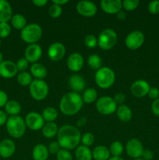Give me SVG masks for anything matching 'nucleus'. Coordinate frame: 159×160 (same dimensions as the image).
<instances>
[{
    "instance_id": "9b49d317",
    "label": "nucleus",
    "mask_w": 159,
    "mask_h": 160,
    "mask_svg": "<svg viewBox=\"0 0 159 160\" xmlns=\"http://www.w3.org/2000/svg\"><path fill=\"white\" fill-rule=\"evenodd\" d=\"M24 121L26 126L32 131H38L42 129L45 125V120L41 114L36 112H31L26 114Z\"/></svg>"
},
{
    "instance_id": "09e8293b",
    "label": "nucleus",
    "mask_w": 159,
    "mask_h": 160,
    "mask_svg": "<svg viewBox=\"0 0 159 160\" xmlns=\"http://www.w3.org/2000/svg\"><path fill=\"white\" fill-rule=\"evenodd\" d=\"M141 158L143 160H151L154 158V153L150 149H144L142 154Z\"/></svg>"
},
{
    "instance_id": "72a5a7b5",
    "label": "nucleus",
    "mask_w": 159,
    "mask_h": 160,
    "mask_svg": "<svg viewBox=\"0 0 159 160\" xmlns=\"http://www.w3.org/2000/svg\"><path fill=\"white\" fill-rule=\"evenodd\" d=\"M108 149L112 156H120L123 152V145L120 142L115 141L111 144Z\"/></svg>"
},
{
    "instance_id": "39448f33",
    "label": "nucleus",
    "mask_w": 159,
    "mask_h": 160,
    "mask_svg": "<svg viewBox=\"0 0 159 160\" xmlns=\"http://www.w3.org/2000/svg\"><path fill=\"white\" fill-rule=\"evenodd\" d=\"M42 36V28L37 23H30L26 24V26L21 30L20 32V38L23 42L26 43L36 44L38 42Z\"/></svg>"
},
{
    "instance_id": "864d4df0",
    "label": "nucleus",
    "mask_w": 159,
    "mask_h": 160,
    "mask_svg": "<svg viewBox=\"0 0 159 160\" xmlns=\"http://www.w3.org/2000/svg\"><path fill=\"white\" fill-rule=\"evenodd\" d=\"M116 16H117V18H118V20H125L126 17V13H125V12H123V11H119V12L116 14Z\"/></svg>"
},
{
    "instance_id": "6ab92c4d",
    "label": "nucleus",
    "mask_w": 159,
    "mask_h": 160,
    "mask_svg": "<svg viewBox=\"0 0 159 160\" xmlns=\"http://www.w3.org/2000/svg\"><path fill=\"white\" fill-rule=\"evenodd\" d=\"M16 151V145L11 139H4L0 142V156L8 159L14 154Z\"/></svg>"
},
{
    "instance_id": "473e14b6",
    "label": "nucleus",
    "mask_w": 159,
    "mask_h": 160,
    "mask_svg": "<svg viewBox=\"0 0 159 160\" xmlns=\"http://www.w3.org/2000/svg\"><path fill=\"white\" fill-rule=\"evenodd\" d=\"M17 81L22 86H30L32 82V76L26 71L20 72L17 74Z\"/></svg>"
},
{
    "instance_id": "f8f14e48",
    "label": "nucleus",
    "mask_w": 159,
    "mask_h": 160,
    "mask_svg": "<svg viewBox=\"0 0 159 160\" xmlns=\"http://www.w3.org/2000/svg\"><path fill=\"white\" fill-rule=\"evenodd\" d=\"M76 11L80 15L86 17H91L96 14L98 8L94 2L90 1H80L76 4Z\"/></svg>"
},
{
    "instance_id": "603ef678",
    "label": "nucleus",
    "mask_w": 159,
    "mask_h": 160,
    "mask_svg": "<svg viewBox=\"0 0 159 160\" xmlns=\"http://www.w3.org/2000/svg\"><path fill=\"white\" fill-rule=\"evenodd\" d=\"M68 0H52V3L56 5H59V6H62V5H65L66 3H68Z\"/></svg>"
},
{
    "instance_id": "412c9836",
    "label": "nucleus",
    "mask_w": 159,
    "mask_h": 160,
    "mask_svg": "<svg viewBox=\"0 0 159 160\" xmlns=\"http://www.w3.org/2000/svg\"><path fill=\"white\" fill-rule=\"evenodd\" d=\"M12 17V6L9 2L0 0V23H8Z\"/></svg>"
},
{
    "instance_id": "2f4dec72",
    "label": "nucleus",
    "mask_w": 159,
    "mask_h": 160,
    "mask_svg": "<svg viewBox=\"0 0 159 160\" xmlns=\"http://www.w3.org/2000/svg\"><path fill=\"white\" fill-rule=\"evenodd\" d=\"M101 63H102V60L101 57L97 54L90 55L87 59V64L93 70H99L101 67Z\"/></svg>"
},
{
    "instance_id": "393cba45",
    "label": "nucleus",
    "mask_w": 159,
    "mask_h": 160,
    "mask_svg": "<svg viewBox=\"0 0 159 160\" xmlns=\"http://www.w3.org/2000/svg\"><path fill=\"white\" fill-rule=\"evenodd\" d=\"M116 115L120 121L122 122H129L132 118V110L128 107L126 105H120L117 107Z\"/></svg>"
},
{
    "instance_id": "aec40b11",
    "label": "nucleus",
    "mask_w": 159,
    "mask_h": 160,
    "mask_svg": "<svg viewBox=\"0 0 159 160\" xmlns=\"http://www.w3.org/2000/svg\"><path fill=\"white\" fill-rule=\"evenodd\" d=\"M69 85L73 92L79 94L85 89L86 83L80 75L73 74L69 78Z\"/></svg>"
},
{
    "instance_id": "20e7f679",
    "label": "nucleus",
    "mask_w": 159,
    "mask_h": 160,
    "mask_svg": "<svg viewBox=\"0 0 159 160\" xmlns=\"http://www.w3.org/2000/svg\"><path fill=\"white\" fill-rule=\"evenodd\" d=\"M94 80L95 83L98 87L102 89H108L115 82V72L110 67H101L99 70L96 71Z\"/></svg>"
},
{
    "instance_id": "13d9d810",
    "label": "nucleus",
    "mask_w": 159,
    "mask_h": 160,
    "mask_svg": "<svg viewBox=\"0 0 159 160\" xmlns=\"http://www.w3.org/2000/svg\"><path fill=\"white\" fill-rule=\"evenodd\" d=\"M134 160H143L142 158H138V159H135Z\"/></svg>"
},
{
    "instance_id": "7c9ffc66",
    "label": "nucleus",
    "mask_w": 159,
    "mask_h": 160,
    "mask_svg": "<svg viewBox=\"0 0 159 160\" xmlns=\"http://www.w3.org/2000/svg\"><path fill=\"white\" fill-rule=\"evenodd\" d=\"M82 98L84 102L87 103V104L93 103L98 98V92L94 88H87L84 91Z\"/></svg>"
},
{
    "instance_id": "f3484780",
    "label": "nucleus",
    "mask_w": 159,
    "mask_h": 160,
    "mask_svg": "<svg viewBox=\"0 0 159 160\" xmlns=\"http://www.w3.org/2000/svg\"><path fill=\"white\" fill-rule=\"evenodd\" d=\"M84 59L81 54L78 52L72 53L67 59V67L73 72H78L84 67Z\"/></svg>"
},
{
    "instance_id": "b1692460",
    "label": "nucleus",
    "mask_w": 159,
    "mask_h": 160,
    "mask_svg": "<svg viewBox=\"0 0 159 160\" xmlns=\"http://www.w3.org/2000/svg\"><path fill=\"white\" fill-rule=\"evenodd\" d=\"M110 155L109 149L104 145H98L92 151V156L94 160H108Z\"/></svg>"
},
{
    "instance_id": "2eb2a0df",
    "label": "nucleus",
    "mask_w": 159,
    "mask_h": 160,
    "mask_svg": "<svg viewBox=\"0 0 159 160\" xmlns=\"http://www.w3.org/2000/svg\"><path fill=\"white\" fill-rule=\"evenodd\" d=\"M42 55L41 47L37 44H31L25 49V59L31 63H35L40 59Z\"/></svg>"
},
{
    "instance_id": "ea45409f",
    "label": "nucleus",
    "mask_w": 159,
    "mask_h": 160,
    "mask_svg": "<svg viewBox=\"0 0 159 160\" xmlns=\"http://www.w3.org/2000/svg\"><path fill=\"white\" fill-rule=\"evenodd\" d=\"M57 160H73V156L69 150L61 148L56 154Z\"/></svg>"
},
{
    "instance_id": "dca6fc26",
    "label": "nucleus",
    "mask_w": 159,
    "mask_h": 160,
    "mask_svg": "<svg viewBox=\"0 0 159 160\" xmlns=\"http://www.w3.org/2000/svg\"><path fill=\"white\" fill-rule=\"evenodd\" d=\"M17 65L10 60H3L0 63V76L3 78H12L17 74Z\"/></svg>"
},
{
    "instance_id": "bf43d9fd",
    "label": "nucleus",
    "mask_w": 159,
    "mask_h": 160,
    "mask_svg": "<svg viewBox=\"0 0 159 160\" xmlns=\"http://www.w3.org/2000/svg\"><path fill=\"white\" fill-rule=\"evenodd\" d=\"M0 45H1V38H0Z\"/></svg>"
},
{
    "instance_id": "e433bc0d",
    "label": "nucleus",
    "mask_w": 159,
    "mask_h": 160,
    "mask_svg": "<svg viewBox=\"0 0 159 160\" xmlns=\"http://www.w3.org/2000/svg\"><path fill=\"white\" fill-rule=\"evenodd\" d=\"M123 2V7L126 11H132L138 7L140 2L138 0H124Z\"/></svg>"
},
{
    "instance_id": "f03ea898",
    "label": "nucleus",
    "mask_w": 159,
    "mask_h": 160,
    "mask_svg": "<svg viewBox=\"0 0 159 160\" xmlns=\"http://www.w3.org/2000/svg\"><path fill=\"white\" fill-rule=\"evenodd\" d=\"M84 101L80 95L70 92L62 97L59 102V109L65 116H73L77 113L83 107Z\"/></svg>"
},
{
    "instance_id": "7ed1b4c3",
    "label": "nucleus",
    "mask_w": 159,
    "mask_h": 160,
    "mask_svg": "<svg viewBox=\"0 0 159 160\" xmlns=\"http://www.w3.org/2000/svg\"><path fill=\"white\" fill-rule=\"evenodd\" d=\"M6 125L9 134L14 138H20L25 134L26 123L24 120L20 116H12L9 117Z\"/></svg>"
},
{
    "instance_id": "1a4fd4ad",
    "label": "nucleus",
    "mask_w": 159,
    "mask_h": 160,
    "mask_svg": "<svg viewBox=\"0 0 159 160\" xmlns=\"http://www.w3.org/2000/svg\"><path fill=\"white\" fill-rule=\"evenodd\" d=\"M144 39V34L141 31H133L126 36L125 44L130 50H137L143 45Z\"/></svg>"
},
{
    "instance_id": "5fc2aeb1",
    "label": "nucleus",
    "mask_w": 159,
    "mask_h": 160,
    "mask_svg": "<svg viewBox=\"0 0 159 160\" xmlns=\"http://www.w3.org/2000/svg\"><path fill=\"white\" fill-rule=\"evenodd\" d=\"M86 123H87V118H85V117H81V118L77 121V126L82 127L84 126Z\"/></svg>"
},
{
    "instance_id": "3c124183",
    "label": "nucleus",
    "mask_w": 159,
    "mask_h": 160,
    "mask_svg": "<svg viewBox=\"0 0 159 160\" xmlns=\"http://www.w3.org/2000/svg\"><path fill=\"white\" fill-rule=\"evenodd\" d=\"M32 2L33 4L38 6V7H42L48 3V1L47 0H33Z\"/></svg>"
},
{
    "instance_id": "4d7b16f0",
    "label": "nucleus",
    "mask_w": 159,
    "mask_h": 160,
    "mask_svg": "<svg viewBox=\"0 0 159 160\" xmlns=\"http://www.w3.org/2000/svg\"><path fill=\"white\" fill-rule=\"evenodd\" d=\"M2 61H3V56H2V54L1 52H0V63H1Z\"/></svg>"
},
{
    "instance_id": "f704fd0d",
    "label": "nucleus",
    "mask_w": 159,
    "mask_h": 160,
    "mask_svg": "<svg viewBox=\"0 0 159 160\" xmlns=\"http://www.w3.org/2000/svg\"><path fill=\"white\" fill-rule=\"evenodd\" d=\"M62 6L54 4V3H52L49 6V8H48V14L52 18H58V17H59L61 16V14H62Z\"/></svg>"
},
{
    "instance_id": "49530a36",
    "label": "nucleus",
    "mask_w": 159,
    "mask_h": 160,
    "mask_svg": "<svg viewBox=\"0 0 159 160\" xmlns=\"http://www.w3.org/2000/svg\"><path fill=\"white\" fill-rule=\"evenodd\" d=\"M8 102V95L4 91L0 90V108L6 106Z\"/></svg>"
},
{
    "instance_id": "c85d7f7f",
    "label": "nucleus",
    "mask_w": 159,
    "mask_h": 160,
    "mask_svg": "<svg viewBox=\"0 0 159 160\" xmlns=\"http://www.w3.org/2000/svg\"><path fill=\"white\" fill-rule=\"evenodd\" d=\"M41 116L45 121H46L47 123H51L57 119L58 112L55 108L48 106L44 109Z\"/></svg>"
},
{
    "instance_id": "c9c22d12",
    "label": "nucleus",
    "mask_w": 159,
    "mask_h": 160,
    "mask_svg": "<svg viewBox=\"0 0 159 160\" xmlns=\"http://www.w3.org/2000/svg\"><path fill=\"white\" fill-rule=\"evenodd\" d=\"M81 142H82V145L84 146L90 147L94 142V136L93 134L90 132L84 133L82 136H81Z\"/></svg>"
},
{
    "instance_id": "a878e982",
    "label": "nucleus",
    "mask_w": 159,
    "mask_h": 160,
    "mask_svg": "<svg viewBox=\"0 0 159 160\" xmlns=\"http://www.w3.org/2000/svg\"><path fill=\"white\" fill-rule=\"evenodd\" d=\"M75 156L76 160H92L91 150L89 148V147L84 146L81 145H79L75 150Z\"/></svg>"
},
{
    "instance_id": "cd10ccee",
    "label": "nucleus",
    "mask_w": 159,
    "mask_h": 160,
    "mask_svg": "<svg viewBox=\"0 0 159 160\" xmlns=\"http://www.w3.org/2000/svg\"><path fill=\"white\" fill-rule=\"evenodd\" d=\"M58 131H59V129H58L57 124L54 122L45 123L42 128V134L47 138H54L58 134Z\"/></svg>"
},
{
    "instance_id": "4c0bfd02",
    "label": "nucleus",
    "mask_w": 159,
    "mask_h": 160,
    "mask_svg": "<svg viewBox=\"0 0 159 160\" xmlns=\"http://www.w3.org/2000/svg\"><path fill=\"white\" fill-rule=\"evenodd\" d=\"M84 44L90 48H95L98 45V38L93 34H88L84 38Z\"/></svg>"
},
{
    "instance_id": "58836bf2",
    "label": "nucleus",
    "mask_w": 159,
    "mask_h": 160,
    "mask_svg": "<svg viewBox=\"0 0 159 160\" xmlns=\"http://www.w3.org/2000/svg\"><path fill=\"white\" fill-rule=\"evenodd\" d=\"M11 27L8 23H0V38H6L10 34Z\"/></svg>"
},
{
    "instance_id": "c03bdc74",
    "label": "nucleus",
    "mask_w": 159,
    "mask_h": 160,
    "mask_svg": "<svg viewBox=\"0 0 159 160\" xmlns=\"http://www.w3.org/2000/svg\"><path fill=\"white\" fill-rule=\"evenodd\" d=\"M148 96L150 98L153 100H156L157 98H159V89L157 88H151L148 92Z\"/></svg>"
},
{
    "instance_id": "8fccbe9b",
    "label": "nucleus",
    "mask_w": 159,
    "mask_h": 160,
    "mask_svg": "<svg viewBox=\"0 0 159 160\" xmlns=\"http://www.w3.org/2000/svg\"><path fill=\"white\" fill-rule=\"evenodd\" d=\"M7 115H6V112H4L3 111L0 110V127L4 125L5 123H6L7 121Z\"/></svg>"
},
{
    "instance_id": "79ce46f5",
    "label": "nucleus",
    "mask_w": 159,
    "mask_h": 160,
    "mask_svg": "<svg viewBox=\"0 0 159 160\" xmlns=\"http://www.w3.org/2000/svg\"><path fill=\"white\" fill-rule=\"evenodd\" d=\"M16 65H17V70H20V71L21 72H23L26 71V70L28 68V67H29V62L25 59V57L21 58V59H20L17 61Z\"/></svg>"
},
{
    "instance_id": "ddd939ff",
    "label": "nucleus",
    "mask_w": 159,
    "mask_h": 160,
    "mask_svg": "<svg viewBox=\"0 0 159 160\" xmlns=\"http://www.w3.org/2000/svg\"><path fill=\"white\" fill-rule=\"evenodd\" d=\"M151 86L145 80H137L134 81L130 87V92L133 96L142 98L148 94Z\"/></svg>"
},
{
    "instance_id": "a19ab883",
    "label": "nucleus",
    "mask_w": 159,
    "mask_h": 160,
    "mask_svg": "<svg viewBox=\"0 0 159 160\" xmlns=\"http://www.w3.org/2000/svg\"><path fill=\"white\" fill-rule=\"evenodd\" d=\"M148 11L150 13L156 14L159 13V0H155V1H151L150 2L149 4L147 6Z\"/></svg>"
},
{
    "instance_id": "f257e3e1",
    "label": "nucleus",
    "mask_w": 159,
    "mask_h": 160,
    "mask_svg": "<svg viewBox=\"0 0 159 160\" xmlns=\"http://www.w3.org/2000/svg\"><path fill=\"white\" fill-rule=\"evenodd\" d=\"M57 138L61 148L71 150L79 146L81 141V134L76 127L65 124L61 127L57 134Z\"/></svg>"
},
{
    "instance_id": "bb28decb",
    "label": "nucleus",
    "mask_w": 159,
    "mask_h": 160,
    "mask_svg": "<svg viewBox=\"0 0 159 160\" xmlns=\"http://www.w3.org/2000/svg\"><path fill=\"white\" fill-rule=\"evenodd\" d=\"M6 112L11 117L12 116H19V113L21 111V106L18 102L15 100H9L5 106Z\"/></svg>"
},
{
    "instance_id": "0eeeda50",
    "label": "nucleus",
    "mask_w": 159,
    "mask_h": 160,
    "mask_svg": "<svg viewBox=\"0 0 159 160\" xmlns=\"http://www.w3.org/2000/svg\"><path fill=\"white\" fill-rule=\"evenodd\" d=\"M30 93L31 97L37 101H41L48 96L49 88L48 85L43 80L35 79L30 84Z\"/></svg>"
},
{
    "instance_id": "37998d69",
    "label": "nucleus",
    "mask_w": 159,
    "mask_h": 160,
    "mask_svg": "<svg viewBox=\"0 0 159 160\" xmlns=\"http://www.w3.org/2000/svg\"><path fill=\"white\" fill-rule=\"evenodd\" d=\"M48 149V152L51 153V154H57L59 152V150L61 149V147L58 142H52L49 145Z\"/></svg>"
},
{
    "instance_id": "c756f323",
    "label": "nucleus",
    "mask_w": 159,
    "mask_h": 160,
    "mask_svg": "<svg viewBox=\"0 0 159 160\" xmlns=\"http://www.w3.org/2000/svg\"><path fill=\"white\" fill-rule=\"evenodd\" d=\"M11 23L15 29L23 30L26 26V20L21 14H15L11 19Z\"/></svg>"
},
{
    "instance_id": "4468645a",
    "label": "nucleus",
    "mask_w": 159,
    "mask_h": 160,
    "mask_svg": "<svg viewBox=\"0 0 159 160\" xmlns=\"http://www.w3.org/2000/svg\"><path fill=\"white\" fill-rule=\"evenodd\" d=\"M65 48L61 42H54L48 47V56L51 61H59L65 56Z\"/></svg>"
},
{
    "instance_id": "de8ad7c7",
    "label": "nucleus",
    "mask_w": 159,
    "mask_h": 160,
    "mask_svg": "<svg viewBox=\"0 0 159 160\" xmlns=\"http://www.w3.org/2000/svg\"><path fill=\"white\" fill-rule=\"evenodd\" d=\"M113 99L115 100V103L116 104H120L122 105V103L126 100V95L124 93H122V92H118L116 95L114 96Z\"/></svg>"
},
{
    "instance_id": "5701e85b",
    "label": "nucleus",
    "mask_w": 159,
    "mask_h": 160,
    "mask_svg": "<svg viewBox=\"0 0 159 160\" xmlns=\"http://www.w3.org/2000/svg\"><path fill=\"white\" fill-rule=\"evenodd\" d=\"M30 70H31V74L37 80H43L44 78H46L48 73L46 67L38 62L33 63Z\"/></svg>"
},
{
    "instance_id": "6e6d98bb",
    "label": "nucleus",
    "mask_w": 159,
    "mask_h": 160,
    "mask_svg": "<svg viewBox=\"0 0 159 160\" xmlns=\"http://www.w3.org/2000/svg\"><path fill=\"white\" fill-rule=\"evenodd\" d=\"M108 160H125L123 158L120 157V156H112L109 158Z\"/></svg>"
},
{
    "instance_id": "9d476101",
    "label": "nucleus",
    "mask_w": 159,
    "mask_h": 160,
    "mask_svg": "<svg viewBox=\"0 0 159 160\" xmlns=\"http://www.w3.org/2000/svg\"><path fill=\"white\" fill-rule=\"evenodd\" d=\"M143 150L144 148L142 142L135 138L129 139L126 145V153L128 156L133 159L141 158Z\"/></svg>"
},
{
    "instance_id": "a18cd8bd",
    "label": "nucleus",
    "mask_w": 159,
    "mask_h": 160,
    "mask_svg": "<svg viewBox=\"0 0 159 160\" xmlns=\"http://www.w3.org/2000/svg\"><path fill=\"white\" fill-rule=\"evenodd\" d=\"M151 111L154 115L159 117V98L153 101L151 104Z\"/></svg>"
},
{
    "instance_id": "423d86ee",
    "label": "nucleus",
    "mask_w": 159,
    "mask_h": 160,
    "mask_svg": "<svg viewBox=\"0 0 159 160\" xmlns=\"http://www.w3.org/2000/svg\"><path fill=\"white\" fill-rule=\"evenodd\" d=\"M118 40V36L116 32L111 28L104 29L101 33L98 38V45L103 50L111 49L116 44Z\"/></svg>"
},
{
    "instance_id": "4be33fe9",
    "label": "nucleus",
    "mask_w": 159,
    "mask_h": 160,
    "mask_svg": "<svg viewBox=\"0 0 159 160\" xmlns=\"http://www.w3.org/2000/svg\"><path fill=\"white\" fill-rule=\"evenodd\" d=\"M48 148L42 144H37L33 148L32 156L34 160H48Z\"/></svg>"
},
{
    "instance_id": "a211bd4d",
    "label": "nucleus",
    "mask_w": 159,
    "mask_h": 160,
    "mask_svg": "<svg viewBox=\"0 0 159 160\" xmlns=\"http://www.w3.org/2000/svg\"><path fill=\"white\" fill-rule=\"evenodd\" d=\"M101 8L108 14H117L123 8V2L120 0H101Z\"/></svg>"
},
{
    "instance_id": "6e6552de",
    "label": "nucleus",
    "mask_w": 159,
    "mask_h": 160,
    "mask_svg": "<svg viewBox=\"0 0 159 160\" xmlns=\"http://www.w3.org/2000/svg\"><path fill=\"white\" fill-rule=\"evenodd\" d=\"M96 109L102 115L108 116L116 112L117 104L112 97L102 96L97 99Z\"/></svg>"
}]
</instances>
